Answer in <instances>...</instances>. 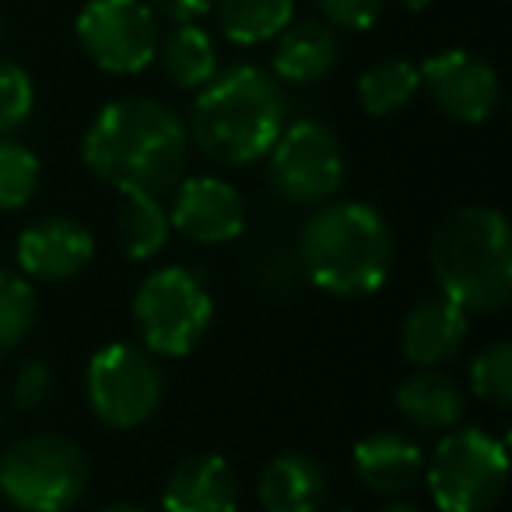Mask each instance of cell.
<instances>
[{
    "instance_id": "obj_1",
    "label": "cell",
    "mask_w": 512,
    "mask_h": 512,
    "mask_svg": "<svg viewBox=\"0 0 512 512\" xmlns=\"http://www.w3.org/2000/svg\"><path fill=\"white\" fill-rule=\"evenodd\" d=\"M85 165L120 193L176 190L190 162V130L158 99H116L95 116L81 144Z\"/></svg>"
},
{
    "instance_id": "obj_2",
    "label": "cell",
    "mask_w": 512,
    "mask_h": 512,
    "mask_svg": "<svg viewBox=\"0 0 512 512\" xmlns=\"http://www.w3.org/2000/svg\"><path fill=\"white\" fill-rule=\"evenodd\" d=\"M285 120L281 81L260 67L239 64L200 88L190 113V141L214 162L249 165L274 148Z\"/></svg>"
},
{
    "instance_id": "obj_3",
    "label": "cell",
    "mask_w": 512,
    "mask_h": 512,
    "mask_svg": "<svg viewBox=\"0 0 512 512\" xmlns=\"http://www.w3.org/2000/svg\"><path fill=\"white\" fill-rule=\"evenodd\" d=\"M299 264L330 295H372L393 271L390 221L372 204H320L299 235Z\"/></svg>"
},
{
    "instance_id": "obj_4",
    "label": "cell",
    "mask_w": 512,
    "mask_h": 512,
    "mask_svg": "<svg viewBox=\"0 0 512 512\" xmlns=\"http://www.w3.org/2000/svg\"><path fill=\"white\" fill-rule=\"evenodd\" d=\"M432 274L463 313H495L512 295V228L495 207H460L432 235Z\"/></svg>"
},
{
    "instance_id": "obj_5",
    "label": "cell",
    "mask_w": 512,
    "mask_h": 512,
    "mask_svg": "<svg viewBox=\"0 0 512 512\" xmlns=\"http://www.w3.org/2000/svg\"><path fill=\"white\" fill-rule=\"evenodd\" d=\"M88 488V460L64 435H29L0 456V495L22 512H67Z\"/></svg>"
},
{
    "instance_id": "obj_6",
    "label": "cell",
    "mask_w": 512,
    "mask_h": 512,
    "mask_svg": "<svg viewBox=\"0 0 512 512\" xmlns=\"http://www.w3.org/2000/svg\"><path fill=\"white\" fill-rule=\"evenodd\" d=\"M214 302L204 281L186 267L148 274L134 295V327L151 355L183 358L211 327Z\"/></svg>"
},
{
    "instance_id": "obj_7",
    "label": "cell",
    "mask_w": 512,
    "mask_h": 512,
    "mask_svg": "<svg viewBox=\"0 0 512 512\" xmlns=\"http://www.w3.org/2000/svg\"><path fill=\"white\" fill-rule=\"evenodd\" d=\"M509 481V453L481 428L442 435L428 463V488L442 512H488Z\"/></svg>"
},
{
    "instance_id": "obj_8",
    "label": "cell",
    "mask_w": 512,
    "mask_h": 512,
    "mask_svg": "<svg viewBox=\"0 0 512 512\" xmlns=\"http://www.w3.org/2000/svg\"><path fill=\"white\" fill-rule=\"evenodd\" d=\"M88 404L109 428H137L162 404V369L155 355L134 344H106L88 362Z\"/></svg>"
},
{
    "instance_id": "obj_9",
    "label": "cell",
    "mask_w": 512,
    "mask_h": 512,
    "mask_svg": "<svg viewBox=\"0 0 512 512\" xmlns=\"http://www.w3.org/2000/svg\"><path fill=\"white\" fill-rule=\"evenodd\" d=\"M267 176L278 197L320 207L341 190L344 148L327 123L299 120L281 130L274 148L267 151Z\"/></svg>"
},
{
    "instance_id": "obj_10",
    "label": "cell",
    "mask_w": 512,
    "mask_h": 512,
    "mask_svg": "<svg viewBox=\"0 0 512 512\" xmlns=\"http://www.w3.org/2000/svg\"><path fill=\"white\" fill-rule=\"evenodd\" d=\"M74 29L81 50L109 74H137L155 60L158 22L144 0H88Z\"/></svg>"
},
{
    "instance_id": "obj_11",
    "label": "cell",
    "mask_w": 512,
    "mask_h": 512,
    "mask_svg": "<svg viewBox=\"0 0 512 512\" xmlns=\"http://www.w3.org/2000/svg\"><path fill=\"white\" fill-rule=\"evenodd\" d=\"M435 109L449 120L484 123L498 106V74L484 57L470 50H446L418 67Z\"/></svg>"
},
{
    "instance_id": "obj_12",
    "label": "cell",
    "mask_w": 512,
    "mask_h": 512,
    "mask_svg": "<svg viewBox=\"0 0 512 512\" xmlns=\"http://www.w3.org/2000/svg\"><path fill=\"white\" fill-rule=\"evenodd\" d=\"M169 221L179 235L200 246H221L232 242L246 228V207L235 186L214 176H190L176 183Z\"/></svg>"
},
{
    "instance_id": "obj_13",
    "label": "cell",
    "mask_w": 512,
    "mask_h": 512,
    "mask_svg": "<svg viewBox=\"0 0 512 512\" xmlns=\"http://www.w3.org/2000/svg\"><path fill=\"white\" fill-rule=\"evenodd\" d=\"M95 239L74 218H43L18 235V264L36 281H67L92 264Z\"/></svg>"
},
{
    "instance_id": "obj_14",
    "label": "cell",
    "mask_w": 512,
    "mask_h": 512,
    "mask_svg": "<svg viewBox=\"0 0 512 512\" xmlns=\"http://www.w3.org/2000/svg\"><path fill=\"white\" fill-rule=\"evenodd\" d=\"M467 334H470L467 313L442 295V299H428L407 313L400 348H404L407 362H414L418 369H439L449 358H456V351L463 348Z\"/></svg>"
},
{
    "instance_id": "obj_15",
    "label": "cell",
    "mask_w": 512,
    "mask_h": 512,
    "mask_svg": "<svg viewBox=\"0 0 512 512\" xmlns=\"http://www.w3.org/2000/svg\"><path fill=\"white\" fill-rule=\"evenodd\" d=\"M162 505L165 512H235L239 509V481L221 456H190L169 474Z\"/></svg>"
},
{
    "instance_id": "obj_16",
    "label": "cell",
    "mask_w": 512,
    "mask_h": 512,
    "mask_svg": "<svg viewBox=\"0 0 512 512\" xmlns=\"http://www.w3.org/2000/svg\"><path fill=\"white\" fill-rule=\"evenodd\" d=\"M355 474L376 495H407L425 477V453L400 432H372L355 446Z\"/></svg>"
},
{
    "instance_id": "obj_17",
    "label": "cell",
    "mask_w": 512,
    "mask_h": 512,
    "mask_svg": "<svg viewBox=\"0 0 512 512\" xmlns=\"http://www.w3.org/2000/svg\"><path fill=\"white\" fill-rule=\"evenodd\" d=\"M341 43L327 22H292L274 46V78L288 85H313L337 67Z\"/></svg>"
},
{
    "instance_id": "obj_18",
    "label": "cell",
    "mask_w": 512,
    "mask_h": 512,
    "mask_svg": "<svg viewBox=\"0 0 512 512\" xmlns=\"http://www.w3.org/2000/svg\"><path fill=\"white\" fill-rule=\"evenodd\" d=\"M264 512H320L327 502V474L306 453H281L260 474Z\"/></svg>"
},
{
    "instance_id": "obj_19",
    "label": "cell",
    "mask_w": 512,
    "mask_h": 512,
    "mask_svg": "<svg viewBox=\"0 0 512 512\" xmlns=\"http://www.w3.org/2000/svg\"><path fill=\"white\" fill-rule=\"evenodd\" d=\"M397 407L414 428L449 432L463 418V390L453 376L439 369H421L397 386Z\"/></svg>"
},
{
    "instance_id": "obj_20",
    "label": "cell",
    "mask_w": 512,
    "mask_h": 512,
    "mask_svg": "<svg viewBox=\"0 0 512 512\" xmlns=\"http://www.w3.org/2000/svg\"><path fill=\"white\" fill-rule=\"evenodd\" d=\"M155 57L176 88H204L218 74V53L211 36L193 22H179L165 36H158Z\"/></svg>"
},
{
    "instance_id": "obj_21",
    "label": "cell",
    "mask_w": 512,
    "mask_h": 512,
    "mask_svg": "<svg viewBox=\"0 0 512 512\" xmlns=\"http://www.w3.org/2000/svg\"><path fill=\"white\" fill-rule=\"evenodd\" d=\"M214 15L225 39L239 46H256L278 39L292 25L295 0H214Z\"/></svg>"
},
{
    "instance_id": "obj_22",
    "label": "cell",
    "mask_w": 512,
    "mask_h": 512,
    "mask_svg": "<svg viewBox=\"0 0 512 512\" xmlns=\"http://www.w3.org/2000/svg\"><path fill=\"white\" fill-rule=\"evenodd\" d=\"M116 228H120V246L130 260H155L165 249V242H169L172 221L169 211L158 204V197H151V193H123Z\"/></svg>"
},
{
    "instance_id": "obj_23",
    "label": "cell",
    "mask_w": 512,
    "mask_h": 512,
    "mask_svg": "<svg viewBox=\"0 0 512 512\" xmlns=\"http://www.w3.org/2000/svg\"><path fill=\"white\" fill-rule=\"evenodd\" d=\"M421 74L411 60H379L358 78V102L369 116H393L418 95Z\"/></svg>"
},
{
    "instance_id": "obj_24",
    "label": "cell",
    "mask_w": 512,
    "mask_h": 512,
    "mask_svg": "<svg viewBox=\"0 0 512 512\" xmlns=\"http://www.w3.org/2000/svg\"><path fill=\"white\" fill-rule=\"evenodd\" d=\"M39 186V158L15 141L11 134L0 137V211H22Z\"/></svg>"
},
{
    "instance_id": "obj_25",
    "label": "cell",
    "mask_w": 512,
    "mask_h": 512,
    "mask_svg": "<svg viewBox=\"0 0 512 512\" xmlns=\"http://www.w3.org/2000/svg\"><path fill=\"white\" fill-rule=\"evenodd\" d=\"M36 323V292L25 278L0 271V355L15 351Z\"/></svg>"
},
{
    "instance_id": "obj_26",
    "label": "cell",
    "mask_w": 512,
    "mask_h": 512,
    "mask_svg": "<svg viewBox=\"0 0 512 512\" xmlns=\"http://www.w3.org/2000/svg\"><path fill=\"white\" fill-rule=\"evenodd\" d=\"M470 386L481 400L495 407H509L512 400V344L495 341L470 365Z\"/></svg>"
},
{
    "instance_id": "obj_27",
    "label": "cell",
    "mask_w": 512,
    "mask_h": 512,
    "mask_svg": "<svg viewBox=\"0 0 512 512\" xmlns=\"http://www.w3.org/2000/svg\"><path fill=\"white\" fill-rule=\"evenodd\" d=\"M36 109V85L15 60L0 57V137L15 134Z\"/></svg>"
},
{
    "instance_id": "obj_28",
    "label": "cell",
    "mask_w": 512,
    "mask_h": 512,
    "mask_svg": "<svg viewBox=\"0 0 512 512\" xmlns=\"http://www.w3.org/2000/svg\"><path fill=\"white\" fill-rule=\"evenodd\" d=\"M316 8L330 29L365 32L379 22L386 0H316Z\"/></svg>"
},
{
    "instance_id": "obj_29",
    "label": "cell",
    "mask_w": 512,
    "mask_h": 512,
    "mask_svg": "<svg viewBox=\"0 0 512 512\" xmlns=\"http://www.w3.org/2000/svg\"><path fill=\"white\" fill-rule=\"evenodd\" d=\"M50 390H53V372L39 358H29L15 376V404L22 411H32V407L46 404Z\"/></svg>"
},
{
    "instance_id": "obj_30",
    "label": "cell",
    "mask_w": 512,
    "mask_h": 512,
    "mask_svg": "<svg viewBox=\"0 0 512 512\" xmlns=\"http://www.w3.org/2000/svg\"><path fill=\"white\" fill-rule=\"evenodd\" d=\"M155 15L169 18V22H197L214 8V0H144Z\"/></svg>"
},
{
    "instance_id": "obj_31",
    "label": "cell",
    "mask_w": 512,
    "mask_h": 512,
    "mask_svg": "<svg viewBox=\"0 0 512 512\" xmlns=\"http://www.w3.org/2000/svg\"><path fill=\"white\" fill-rule=\"evenodd\" d=\"M379 512H421V509L414 502H404V498H397V502H386Z\"/></svg>"
},
{
    "instance_id": "obj_32",
    "label": "cell",
    "mask_w": 512,
    "mask_h": 512,
    "mask_svg": "<svg viewBox=\"0 0 512 512\" xmlns=\"http://www.w3.org/2000/svg\"><path fill=\"white\" fill-rule=\"evenodd\" d=\"M102 512H148V509H141V505H130V502H116V505H106Z\"/></svg>"
},
{
    "instance_id": "obj_33",
    "label": "cell",
    "mask_w": 512,
    "mask_h": 512,
    "mask_svg": "<svg viewBox=\"0 0 512 512\" xmlns=\"http://www.w3.org/2000/svg\"><path fill=\"white\" fill-rule=\"evenodd\" d=\"M400 4H404L407 11H425V8H432L435 0H400Z\"/></svg>"
},
{
    "instance_id": "obj_34",
    "label": "cell",
    "mask_w": 512,
    "mask_h": 512,
    "mask_svg": "<svg viewBox=\"0 0 512 512\" xmlns=\"http://www.w3.org/2000/svg\"><path fill=\"white\" fill-rule=\"evenodd\" d=\"M344 512H348V509H344Z\"/></svg>"
}]
</instances>
